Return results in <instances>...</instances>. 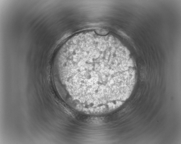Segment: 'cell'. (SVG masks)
<instances>
[{
	"label": "cell",
	"instance_id": "6da1fadb",
	"mask_svg": "<svg viewBox=\"0 0 181 144\" xmlns=\"http://www.w3.org/2000/svg\"><path fill=\"white\" fill-rule=\"evenodd\" d=\"M63 70L77 94L91 101L105 103L122 95L130 73L119 56L97 50L74 55L66 61Z\"/></svg>",
	"mask_w": 181,
	"mask_h": 144
}]
</instances>
